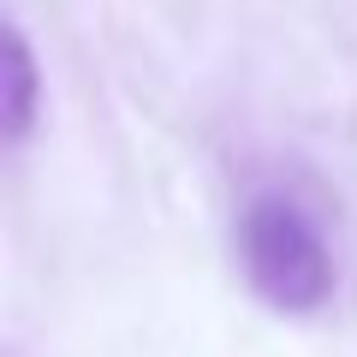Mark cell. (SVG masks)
<instances>
[{
  "instance_id": "obj_1",
  "label": "cell",
  "mask_w": 357,
  "mask_h": 357,
  "mask_svg": "<svg viewBox=\"0 0 357 357\" xmlns=\"http://www.w3.org/2000/svg\"><path fill=\"white\" fill-rule=\"evenodd\" d=\"M238 268L250 292L280 316H316L333 298V250L321 220L280 185L244 197L238 208Z\"/></svg>"
},
{
  "instance_id": "obj_2",
  "label": "cell",
  "mask_w": 357,
  "mask_h": 357,
  "mask_svg": "<svg viewBox=\"0 0 357 357\" xmlns=\"http://www.w3.org/2000/svg\"><path fill=\"white\" fill-rule=\"evenodd\" d=\"M6 102H0V114H6V143H24L30 137V126H36V54H30V42H24V30H6Z\"/></svg>"
}]
</instances>
